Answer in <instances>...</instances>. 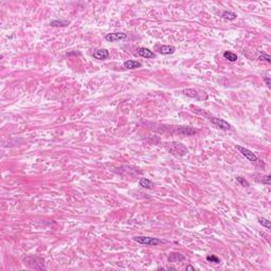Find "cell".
<instances>
[{
    "mask_svg": "<svg viewBox=\"0 0 271 271\" xmlns=\"http://www.w3.org/2000/svg\"><path fill=\"white\" fill-rule=\"evenodd\" d=\"M236 148L239 150V152H240L243 157H246L249 161H251V162H256V161H258V158L256 157V155L254 154V152H252L250 149H248V148H246V147H243V146H239V145H236Z\"/></svg>",
    "mask_w": 271,
    "mask_h": 271,
    "instance_id": "7a4b0ae2",
    "label": "cell"
},
{
    "mask_svg": "<svg viewBox=\"0 0 271 271\" xmlns=\"http://www.w3.org/2000/svg\"><path fill=\"white\" fill-rule=\"evenodd\" d=\"M221 17L227 20H234L235 18L237 17V15L235 13L231 12V11H224L221 14Z\"/></svg>",
    "mask_w": 271,
    "mask_h": 271,
    "instance_id": "7c38bea8",
    "label": "cell"
},
{
    "mask_svg": "<svg viewBox=\"0 0 271 271\" xmlns=\"http://www.w3.org/2000/svg\"><path fill=\"white\" fill-rule=\"evenodd\" d=\"M264 80H265V83H266L267 87H268V88H270V87H271V83H270V77H268V76H267V77H265V78H264Z\"/></svg>",
    "mask_w": 271,
    "mask_h": 271,
    "instance_id": "7402d4cb",
    "label": "cell"
},
{
    "mask_svg": "<svg viewBox=\"0 0 271 271\" xmlns=\"http://www.w3.org/2000/svg\"><path fill=\"white\" fill-rule=\"evenodd\" d=\"M183 93L185 95H188V96L193 97V99L200 100V97H199V95H198V92H197L195 89H185V90H183Z\"/></svg>",
    "mask_w": 271,
    "mask_h": 271,
    "instance_id": "8fae6325",
    "label": "cell"
},
{
    "mask_svg": "<svg viewBox=\"0 0 271 271\" xmlns=\"http://www.w3.org/2000/svg\"><path fill=\"white\" fill-rule=\"evenodd\" d=\"M133 240L138 243L145 246H158L159 243H161V239L156 238V237H149V236H135Z\"/></svg>",
    "mask_w": 271,
    "mask_h": 271,
    "instance_id": "6da1fadb",
    "label": "cell"
},
{
    "mask_svg": "<svg viewBox=\"0 0 271 271\" xmlns=\"http://www.w3.org/2000/svg\"><path fill=\"white\" fill-rule=\"evenodd\" d=\"M207 262H210V263H215V264L220 263V260L216 255H207Z\"/></svg>",
    "mask_w": 271,
    "mask_h": 271,
    "instance_id": "ac0fdd59",
    "label": "cell"
},
{
    "mask_svg": "<svg viewBox=\"0 0 271 271\" xmlns=\"http://www.w3.org/2000/svg\"><path fill=\"white\" fill-rule=\"evenodd\" d=\"M159 270H161V269H165V270H177V268H175V267H171V266H167V267H160V268H158Z\"/></svg>",
    "mask_w": 271,
    "mask_h": 271,
    "instance_id": "44dd1931",
    "label": "cell"
},
{
    "mask_svg": "<svg viewBox=\"0 0 271 271\" xmlns=\"http://www.w3.org/2000/svg\"><path fill=\"white\" fill-rule=\"evenodd\" d=\"M258 59H260V60L267 61V63H271V57L269 56L268 54H262V55H260Z\"/></svg>",
    "mask_w": 271,
    "mask_h": 271,
    "instance_id": "d6986e66",
    "label": "cell"
},
{
    "mask_svg": "<svg viewBox=\"0 0 271 271\" xmlns=\"http://www.w3.org/2000/svg\"><path fill=\"white\" fill-rule=\"evenodd\" d=\"M139 185L144 188H154V183L152 180L147 179V178H141L139 180Z\"/></svg>",
    "mask_w": 271,
    "mask_h": 271,
    "instance_id": "30bf717a",
    "label": "cell"
},
{
    "mask_svg": "<svg viewBox=\"0 0 271 271\" xmlns=\"http://www.w3.org/2000/svg\"><path fill=\"white\" fill-rule=\"evenodd\" d=\"M137 53L139 56L144 57V58H154L155 57V53L147 48H139L137 50Z\"/></svg>",
    "mask_w": 271,
    "mask_h": 271,
    "instance_id": "8992f818",
    "label": "cell"
},
{
    "mask_svg": "<svg viewBox=\"0 0 271 271\" xmlns=\"http://www.w3.org/2000/svg\"><path fill=\"white\" fill-rule=\"evenodd\" d=\"M127 38V34L123 33V32H114V33H109L105 36V39L107 41L114 42L119 41V40H124Z\"/></svg>",
    "mask_w": 271,
    "mask_h": 271,
    "instance_id": "3957f363",
    "label": "cell"
},
{
    "mask_svg": "<svg viewBox=\"0 0 271 271\" xmlns=\"http://www.w3.org/2000/svg\"><path fill=\"white\" fill-rule=\"evenodd\" d=\"M108 56H109V52L107 49H99L93 53V57L99 60H104V59L108 58Z\"/></svg>",
    "mask_w": 271,
    "mask_h": 271,
    "instance_id": "5b68a950",
    "label": "cell"
},
{
    "mask_svg": "<svg viewBox=\"0 0 271 271\" xmlns=\"http://www.w3.org/2000/svg\"><path fill=\"white\" fill-rule=\"evenodd\" d=\"M224 57L226 59H228V60L230 61H236L237 59H238V57H237V55L235 54V53L233 52H230V51H226V52L224 53Z\"/></svg>",
    "mask_w": 271,
    "mask_h": 271,
    "instance_id": "4fadbf2b",
    "label": "cell"
},
{
    "mask_svg": "<svg viewBox=\"0 0 271 271\" xmlns=\"http://www.w3.org/2000/svg\"><path fill=\"white\" fill-rule=\"evenodd\" d=\"M142 64L137 60H127L124 63V68H126V69H137V68H140Z\"/></svg>",
    "mask_w": 271,
    "mask_h": 271,
    "instance_id": "9c48e42d",
    "label": "cell"
},
{
    "mask_svg": "<svg viewBox=\"0 0 271 271\" xmlns=\"http://www.w3.org/2000/svg\"><path fill=\"white\" fill-rule=\"evenodd\" d=\"M171 256H174V258H173V257H168V260H169V262H177V260H183V258H184V256H182L180 253H171Z\"/></svg>",
    "mask_w": 271,
    "mask_h": 271,
    "instance_id": "2e32d148",
    "label": "cell"
},
{
    "mask_svg": "<svg viewBox=\"0 0 271 271\" xmlns=\"http://www.w3.org/2000/svg\"><path fill=\"white\" fill-rule=\"evenodd\" d=\"M210 121H211V122L213 123L216 127L222 129V130H229V129L231 128V125L229 124L228 122H226L224 120H222V119L215 118V116H211V118H210Z\"/></svg>",
    "mask_w": 271,
    "mask_h": 271,
    "instance_id": "277c9868",
    "label": "cell"
},
{
    "mask_svg": "<svg viewBox=\"0 0 271 271\" xmlns=\"http://www.w3.org/2000/svg\"><path fill=\"white\" fill-rule=\"evenodd\" d=\"M80 52H76V51H74V52H69V53H67V55L68 56H71V55H80Z\"/></svg>",
    "mask_w": 271,
    "mask_h": 271,
    "instance_id": "603a6c76",
    "label": "cell"
},
{
    "mask_svg": "<svg viewBox=\"0 0 271 271\" xmlns=\"http://www.w3.org/2000/svg\"><path fill=\"white\" fill-rule=\"evenodd\" d=\"M236 181L238 182V183L240 184V185L246 186V188L250 186V183H249V182H248L247 180H246L245 178H243V177H237V178H236Z\"/></svg>",
    "mask_w": 271,
    "mask_h": 271,
    "instance_id": "e0dca14e",
    "label": "cell"
},
{
    "mask_svg": "<svg viewBox=\"0 0 271 271\" xmlns=\"http://www.w3.org/2000/svg\"><path fill=\"white\" fill-rule=\"evenodd\" d=\"M270 179H271V176L267 175L266 177H264V179L262 180V182L265 184H267V185H270Z\"/></svg>",
    "mask_w": 271,
    "mask_h": 271,
    "instance_id": "ffe728a7",
    "label": "cell"
},
{
    "mask_svg": "<svg viewBox=\"0 0 271 271\" xmlns=\"http://www.w3.org/2000/svg\"><path fill=\"white\" fill-rule=\"evenodd\" d=\"M68 24H69V21L67 20H54L50 22L51 27H67Z\"/></svg>",
    "mask_w": 271,
    "mask_h": 271,
    "instance_id": "5bb4252c",
    "label": "cell"
},
{
    "mask_svg": "<svg viewBox=\"0 0 271 271\" xmlns=\"http://www.w3.org/2000/svg\"><path fill=\"white\" fill-rule=\"evenodd\" d=\"M197 129L192 128V127H179L178 128V133L182 136H193L197 132Z\"/></svg>",
    "mask_w": 271,
    "mask_h": 271,
    "instance_id": "ba28073f",
    "label": "cell"
},
{
    "mask_svg": "<svg viewBox=\"0 0 271 271\" xmlns=\"http://www.w3.org/2000/svg\"><path fill=\"white\" fill-rule=\"evenodd\" d=\"M258 222L262 224L263 227L267 229H270L271 228V224H270V220H268L267 218L265 217H258Z\"/></svg>",
    "mask_w": 271,
    "mask_h": 271,
    "instance_id": "9a60e30c",
    "label": "cell"
},
{
    "mask_svg": "<svg viewBox=\"0 0 271 271\" xmlns=\"http://www.w3.org/2000/svg\"><path fill=\"white\" fill-rule=\"evenodd\" d=\"M176 51L175 47L173 46H167V44H164V46H161L158 48V52L162 55H169V54H173L174 52Z\"/></svg>",
    "mask_w": 271,
    "mask_h": 271,
    "instance_id": "52a82bcc",
    "label": "cell"
},
{
    "mask_svg": "<svg viewBox=\"0 0 271 271\" xmlns=\"http://www.w3.org/2000/svg\"><path fill=\"white\" fill-rule=\"evenodd\" d=\"M186 270H195V267L191 266V265H188V266H186Z\"/></svg>",
    "mask_w": 271,
    "mask_h": 271,
    "instance_id": "cb8c5ba5",
    "label": "cell"
}]
</instances>
